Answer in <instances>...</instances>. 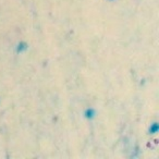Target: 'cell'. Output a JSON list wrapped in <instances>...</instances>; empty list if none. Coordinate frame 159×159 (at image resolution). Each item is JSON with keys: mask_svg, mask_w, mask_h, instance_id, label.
<instances>
[{"mask_svg": "<svg viewBox=\"0 0 159 159\" xmlns=\"http://www.w3.org/2000/svg\"><path fill=\"white\" fill-rule=\"evenodd\" d=\"M159 131V124L158 122H154L153 124H151V126H149V129H148V133L149 134H157Z\"/></svg>", "mask_w": 159, "mask_h": 159, "instance_id": "cell-3", "label": "cell"}, {"mask_svg": "<svg viewBox=\"0 0 159 159\" xmlns=\"http://www.w3.org/2000/svg\"><path fill=\"white\" fill-rule=\"evenodd\" d=\"M27 49H29V44L26 42L17 43V45L15 46V51H17V54H24Z\"/></svg>", "mask_w": 159, "mask_h": 159, "instance_id": "cell-2", "label": "cell"}, {"mask_svg": "<svg viewBox=\"0 0 159 159\" xmlns=\"http://www.w3.org/2000/svg\"><path fill=\"white\" fill-rule=\"evenodd\" d=\"M97 116V111L95 108H93V107H88L87 109H85V111H84V117L86 118L87 120H94Z\"/></svg>", "mask_w": 159, "mask_h": 159, "instance_id": "cell-1", "label": "cell"}]
</instances>
